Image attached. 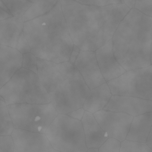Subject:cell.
Segmentation results:
<instances>
[{
    "label": "cell",
    "instance_id": "ac0fdd59",
    "mask_svg": "<svg viewBox=\"0 0 152 152\" xmlns=\"http://www.w3.org/2000/svg\"><path fill=\"white\" fill-rule=\"evenodd\" d=\"M152 127V112L134 117L126 140L146 143Z\"/></svg>",
    "mask_w": 152,
    "mask_h": 152
},
{
    "label": "cell",
    "instance_id": "5bb4252c",
    "mask_svg": "<svg viewBox=\"0 0 152 152\" xmlns=\"http://www.w3.org/2000/svg\"><path fill=\"white\" fill-rule=\"evenodd\" d=\"M95 53L99 67L106 82L117 78L126 72L115 57L112 39Z\"/></svg>",
    "mask_w": 152,
    "mask_h": 152
},
{
    "label": "cell",
    "instance_id": "e0dca14e",
    "mask_svg": "<svg viewBox=\"0 0 152 152\" xmlns=\"http://www.w3.org/2000/svg\"><path fill=\"white\" fill-rule=\"evenodd\" d=\"M112 94L107 82L91 90L84 103L83 108L87 111L94 113L104 110Z\"/></svg>",
    "mask_w": 152,
    "mask_h": 152
},
{
    "label": "cell",
    "instance_id": "8992f818",
    "mask_svg": "<svg viewBox=\"0 0 152 152\" xmlns=\"http://www.w3.org/2000/svg\"><path fill=\"white\" fill-rule=\"evenodd\" d=\"M45 135L54 151L87 152L88 150L82 121L68 114L59 113Z\"/></svg>",
    "mask_w": 152,
    "mask_h": 152
},
{
    "label": "cell",
    "instance_id": "52a82bcc",
    "mask_svg": "<svg viewBox=\"0 0 152 152\" xmlns=\"http://www.w3.org/2000/svg\"><path fill=\"white\" fill-rule=\"evenodd\" d=\"M15 129L45 134L59 113L51 102L7 106Z\"/></svg>",
    "mask_w": 152,
    "mask_h": 152
},
{
    "label": "cell",
    "instance_id": "484cf974",
    "mask_svg": "<svg viewBox=\"0 0 152 152\" xmlns=\"http://www.w3.org/2000/svg\"><path fill=\"white\" fill-rule=\"evenodd\" d=\"M134 8L152 18V0H136Z\"/></svg>",
    "mask_w": 152,
    "mask_h": 152
},
{
    "label": "cell",
    "instance_id": "cb8c5ba5",
    "mask_svg": "<svg viewBox=\"0 0 152 152\" xmlns=\"http://www.w3.org/2000/svg\"><path fill=\"white\" fill-rule=\"evenodd\" d=\"M121 142L114 138H109L101 147L99 152H120Z\"/></svg>",
    "mask_w": 152,
    "mask_h": 152
},
{
    "label": "cell",
    "instance_id": "4fadbf2b",
    "mask_svg": "<svg viewBox=\"0 0 152 152\" xmlns=\"http://www.w3.org/2000/svg\"><path fill=\"white\" fill-rule=\"evenodd\" d=\"M104 110L135 117L152 112V101L129 96L113 95Z\"/></svg>",
    "mask_w": 152,
    "mask_h": 152
},
{
    "label": "cell",
    "instance_id": "3957f363",
    "mask_svg": "<svg viewBox=\"0 0 152 152\" xmlns=\"http://www.w3.org/2000/svg\"><path fill=\"white\" fill-rule=\"evenodd\" d=\"M37 75L60 114L83 108L91 89L75 64L56 63L37 58Z\"/></svg>",
    "mask_w": 152,
    "mask_h": 152
},
{
    "label": "cell",
    "instance_id": "836d02e7",
    "mask_svg": "<svg viewBox=\"0 0 152 152\" xmlns=\"http://www.w3.org/2000/svg\"><path fill=\"white\" fill-rule=\"evenodd\" d=\"M151 62L152 65V43L151 45Z\"/></svg>",
    "mask_w": 152,
    "mask_h": 152
},
{
    "label": "cell",
    "instance_id": "7a4b0ae2",
    "mask_svg": "<svg viewBox=\"0 0 152 152\" xmlns=\"http://www.w3.org/2000/svg\"><path fill=\"white\" fill-rule=\"evenodd\" d=\"M31 53L56 63L69 61L74 44L59 1L48 13L24 23Z\"/></svg>",
    "mask_w": 152,
    "mask_h": 152
},
{
    "label": "cell",
    "instance_id": "4316f807",
    "mask_svg": "<svg viewBox=\"0 0 152 152\" xmlns=\"http://www.w3.org/2000/svg\"><path fill=\"white\" fill-rule=\"evenodd\" d=\"M14 142L11 136H1L0 152H14Z\"/></svg>",
    "mask_w": 152,
    "mask_h": 152
},
{
    "label": "cell",
    "instance_id": "277c9868",
    "mask_svg": "<svg viewBox=\"0 0 152 152\" xmlns=\"http://www.w3.org/2000/svg\"><path fill=\"white\" fill-rule=\"evenodd\" d=\"M112 40L115 57L127 71L152 65L151 17L131 9L120 23Z\"/></svg>",
    "mask_w": 152,
    "mask_h": 152
},
{
    "label": "cell",
    "instance_id": "30bf717a",
    "mask_svg": "<svg viewBox=\"0 0 152 152\" xmlns=\"http://www.w3.org/2000/svg\"><path fill=\"white\" fill-rule=\"evenodd\" d=\"M22 18L12 17L0 21V44L16 49L22 54L31 53L24 34Z\"/></svg>",
    "mask_w": 152,
    "mask_h": 152
},
{
    "label": "cell",
    "instance_id": "7402d4cb",
    "mask_svg": "<svg viewBox=\"0 0 152 152\" xmlns=\"http://www.w3.org/2000/svg\"><path fill=\"white\" fill-rule=\"evenodd\" d=\"M120 152H152V150L146 143L126 140L121 142Z\"/></svg>",
    "mask_w": 152,
    "mask_h": 152
},
{
    "label": "cell",
    "instance_id": "8fae6325",
    "mask_svg": "<svg viewBox=\"0 0 152 152\" xmlns=\"http://www.w3.org/2000/svg\"><path fill=\"white\" fill-rule=\"evenodd\" d=\"M14 152H54L44 134L15 129L11 135Z\"/></svg>",
    "mask_w": 152,
    "mask_h": 152
},
{
    "label": "cell",
    "instance_id": "e575fe53",
    "mask_svg": "<svg viewBox=\"0 0 152 152\" xmlns=\"http://www.w3.org/2000/svg\"><path fill=\"white\" fill-rule=\"evenodd\" d=\"M28 1H30L31 2L34 3L35 2V1L36 0H28Z\"/></svg>",
    "mask_w": 152,
    "mask_h": 152
},
{
    "label": "cell",
    "instance_id": "4dcf8cb0",
    "mask_svg": "<svg viewBox=\"0 0 152 152\" xmlns=\"http://www.w3.org/2000/svg\"><path fill=\"white\" fill-rule=\"evenodd\" d=\"M123 3L126 4L129 9L134 8L136 0H123Z\"/></svg>",
    "mask_w": 152,
    "mask_h": 152
},
{
    "label": "cell",
    "instance_id": "6da1fadb",
    "mask_svg": "<svg viewBox=\"0 0 152 152\" xmlns=\"http://www.w3.org/2000/svg\"><path fill=\"white\" fill-rule=\"evenodd\" d=\"M68 30L80 50L95 52L113 38L130 9L124 3L98 7L60 0Z\"/></svg>",
    "mask_w": 152,
    "mask_h": 152
},
{
    "label": "cell",
    "instance_id": "ba28073f",
    "mask_svg": "<svg viewBox=\"0 0 152 152\" xmlns=\"http://www.w3.org/2000/svg\"><path fill=\"white\" fill-rule=\"evenodd\" d=\"M107 83L113 95L129 96L152 101V65L126 71Z\"/></svg>",
    "mask_w": 152,
    "mask_h": 152
},
{
    "label": "cell",
    "instance_id": "44dd1931",
    "mask_svg": "<svg viewBox=\"0 0 152 152\" xmlns=\"http://www.w3.org/2000/svg\"><path fill=\"white\" fill-rule=\"evenodd\" d=\"M13 17L22 18L33 3L28 0H1Z\"/></svg>",
    "mask_w": 152,
    "mask_h": 152
},
{
    "label": "cell",
    "instance_id": "1f68e13d",
    "mask_svg": "<svg viewBox=\"0 0 152 152\" xmlns=\"http://www.w3.org/2000/svg\"><path fill=\"white\" fill-rule=\"evenodd\" d=\"M146 144L152 150V127L151 129L150 134H149V137H148V139H147Z\"/></svg>",
    "mask_w": 152,
    "mask_h": 152
},
{
    "label": "cell",
    "instance_id": "d4e9b609",
    "mask_svg": "<svg viewBox=\"0 0 152 152\" xmlns=\"http://www.w3.org/2000/svg\"><path fill=\"white\" fill-rule=\"evenodd\" d=\"M77 2L85 5L102 7L112 4L123 3V0H74Z\"/></svg>",
    "mask_w": 152,
    "mask_h": 152
},
{
    "label": "cell",
    "instance_id": "603a6c76",
    "mask_svg": "<svg viewBox=\"0 0 152 152\" xmlns=\"http://www.w3.org/2000/svg\"><path fill=\"white\" fill-rule=\"evenodd\" d=\"M22 68L37 74V58L31 53L23 54Z\"/></svg>",
    "mask_w": 152,
    "mask_h": 152
},
{
    "label": "cell",
    "instance_id": "d6a6232c",
    "mask_svg": "<svg viewBox=\"0 0 152 152\" xmlns=\"http://www.w3.org/2000/svg\"><path fill=\"white\" fill-rule=\"evenodd\" d=\"M87 152H99V148H93L88 149Z\"/></svg>",
    "mask_w": 152,
    "mask_h": 152
},
{
    "label": "cell",
    "instance_id": "9c48e42d",
    "mask_svg": "<svg viewBox=\"0 0 152 152\" xmlns=\"http://www.w3.org/2000/svg\"><path fill=\"white\" fill-rule=\"evenodd\" d=\"M93 115L109 138L117 139L121 142L126 140L134 117L123 112L104 110Z\"/></svg>",
    "mask_w": 152,
    "mask_h": 152
},
{
    "label": "cell",
    "instance_id": "d6986e66",
    "mask_svg": "<svg viewBox=\"0 0 152 152\" xmlns=\"http://www.w3.org/2000/svg\"><path fill=\"white\" fill-rule=\"evenodd\" d=\"M59 0H36L22 17L23 22H26L51 11Z\"/></svg>",
    "mask_w": 152,
    "mask_h": 152
},
{
    "label": "cell",
    "instance_id": "2e32d148",
    "mask_svg": "<svg viewBox=\"0 0 152 152\" xmlns=\"http://www.w3.org/2000/svg\"><path fill=\"white\" fill-rule=\"evenodd\" d=\"M81 121L87 149L99 148L109 139L93 113L85 111Z\"/></svg>",
    "mask_w": 152,
    "mask_h": 152
},
{
    "label": "cell",
    "instance_id": "9a60e30c",
    "mask_svg": "<svg viewBox=\"0 0 152 152\" xmlns=\"http://www.w3.org/2000/svg\"><path fill=\"white\" fill-rule=\"evenodd\" d=\"M23 54L14 48L0 45V88L22 68Z\"/></svg>",
    "mask_w": 152,
    "mask_h": 152
},
{
    "label": "cell",
    "instance_id": "f546056e",
    "mask_svg": "<svg viewBox=\"0 0 152 152\" xmlns=\"http://www.w3.org/2000/svg\"><path fill=\"white\" fill-rule=\"evenodd\" d=\"M13 17L12 15L11 12L8 11L4 10L1 9V16H0V21L9 18Z\"/></svg>",
    "mask_w": 152,
    "mask_h": 152
},
{
    "label": "cell",
    "instance_id": "83f0119b",
    "mask_svg": "<svg viewBox=\"0 0 152 152\" xmlns=\"http://www.w3.org/2000/svg\"><path fill=\"white\" fill-rule=\"evenodd\" d=\"M85 111V110L84 108H81L68 113V114L73 118L81 121L84 117Z\"/></svg>",
    "mask_w": 152,
    "mask_h": 152
},
{
    "label": "cell",
    "instance_id": "5b68a950",
    "mask_svg": "<svg viewBox=\"0 0 152 152\" xmlns=\"http://www.w3.org/2000/svg\"><path fill=\"white\" fill-rule=\"evenodd\" d=\"M7 106L20 104H45L51 102L48 92L37 74L22 68L0 88Z\"/></svg>",
    "mask_w": 152,
    "mask_h": 152
},
{
    "label": "cell",
    "instance_id": "d590c367",
    "mask_svg": "<svg viewBox=\"0 0 152 152\" xmlns=\"http://www.w3.org/2000/svg\"><path fill=\"white\" fill-rule=\"evenodd\" d=\"M54 152H61L58 151H54Z\"/></svg>",
    "mask_w": 152,
    "mask_h": 152
},
{
    "label": "cell",
    "instance_id": "f1b7e54d",
    "mask_svg": "<svg viewBox=\"0 0 152 152\" xmlns=\"http://www.w3.org/2000/svg\"><path fill=\"white\" fill-rule=\"evenodd\" d=\"M80 51V49L77 46L74 45L73 50H72V52H71V55H70V58L69 60L70 62L75 64V61H76L77 58L78 57Z\"/></svg>",
    "mask_w": 152,
    "mask_h": 152
},
{
    "label": "cell",
    "instance_id": "ffe728a7",
    "mask_svg": "<svg viewBox=\"0 0 152 152\" xmlns=\"http://www.w3.org/2000/svg\"><path fill=\"white\" fill-rule=\"evenodd\" d=\"M1 136H11L14 131V126L7 105L2 97H0Z\"/></svg>",
    "mask_w": 152,
    "mask_h": 152
},
{
    "label": "cell",
    "instance_id": "7c38bea8",
    "mask_svg": "<svg viewBox=\"0 0 152 152\" xmlns=\"http://www.w3.org/2000/svg\"><path fill=\"white\" fill-rule=\"evenodd\" d=\"M75 65L91 90L107 82L99 67L95 52L80 50Z\"/></svg>",
    "mask_w": 152,
    "mask_h": 152
}]
</instances>
